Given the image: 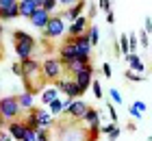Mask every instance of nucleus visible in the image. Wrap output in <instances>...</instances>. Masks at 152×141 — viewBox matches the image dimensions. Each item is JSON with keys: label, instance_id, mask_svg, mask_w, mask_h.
<instances>
[{"label": "nucleus", "instance_id": "25", "mask_svg": "<svg viewBox=\"0 0 152 141\" xmlns=\"http://www.w3.org/2000/svg\"><path fill=\"white\" fill-rule=\"evenodd\" d=\"M124 76H126V80H133V83H143V80H146V76H143V74H133L130 69Z\"/></svg>", "mask_w": 152, "mask_h": 141}, {"label": "nucleus", "instance_id": "8", "mask_svg": "<svg viewBox=\"0 0 152 141\" xmlns=\"http://www.w3.org/2000/svg\"><path fill=\"white\" fill-rule=\"evenodd\" d=\"M91 80H94V65H91V63H89V65H85L80 72L74 74V83L78 85V89L83 91V94L91 87Z\"/></svg>", "mask_w": 152, "mask_h": 141}, {"label": "nucleus", "instance_id": "21", "mask_svg": "<svg viewBox=\"0 0 152 141\" xmlns=\"http://www.w3.org/2000/svg\"><path fill=\"white\" fill-rule=\"evenodd\" d=\"M46 109H48V113H50V115L54 117V115H59V113H63V102H61L59 98H57V100H52Z\"/></svg>", "mask_w": 152, "mask_h": 141}, {"label": "nucleus", "instance_id": "26", "mask_svg": "<svg viewBox=\"0 0 152 141\" xmlns=\"http://www.w3.org/2000/svg\"><path fill=\"white\" fill-rule=\"evenodd\" d=\"M91 89H94V96L98 98V100H100L102 96H104V91H102V85H100V80H91Z\"/></svg>", "mask_w": 152, "mask_h": 141}, {"label": "nucleus", "instance_id": "33", "mask_svg": "<svg viewBox=\"0 0 152 141\" xmlns=\"http://www.w3.org/2000/svg\"><path fill=\"white\" fill-rule=\"evenodd\" d=\"M107 109H109V115H111V122L117 124V111H115V107H113V102H109Z\"/></svg>", "mask_w": 152, "mask_h": 141}, {"label": "nucleus", "instance_id": "12", "mask_svg": "<svg viewBox=\"0 0 152 141\" xmlns=\"http://www.w3.org/2000/svg\"><path fill=\"white\" fill-rule=\"evenodd\" d=\"M85 7H87V2H85V0H78V2H76L74 7H70V9H65V11H63V15H61V18H63L65 22H74V20L78 18V15H83Z\"/></svg>", "mask_w": 152, "mask_h": 141}, {"label": "nucleus", "instance_id": "29", "mask_svg": "<svg viewBox=\"0 0 152 141\" xmlns=\"http://www.w3.org/2000/svg\"><path fill=\"white\" fill-rule=\"evenodd\" d=\"M148 37H150V35H148V33H143V31H139V35H137V39H139V44H141L143 48H148V46H150V39H148Z\"/></svg>", "mask_w": 152, "mask_h": 141}, {"label": "nucleus", "instance_id": "7", "mask_svg": "<svg viewBox=\"0 0 152 141\" xmlns=\"http://www.w3.org/2000/svg\"><path fill=\"white\" fill-rule=\"evenodd\" d=\"M57 89L63 91L65 98H70V100H78V98H83V91L78 89V85L74 83V78H59L57 80Z\"/></svg>", "mask_w": 152, "mask_h": 141}, {"label": "nucleus", "instance_id": "20", "mask_svg": "<svg viewBox=\"0 0 152 141\" xmlns=\"http://www.w3.org/2000/svg\"><path fill=\"white\" fill-rule=\"evenodd\" d=\"M87 37H89V44H91V48L98 46V41H100V31H98V26H96V24H89Z\"/></svg>", "mask_w": 152, "mask_h": 141}, {"label": "nucleus", "instance_id": "46", "mask_svg": "<svg viewBox=\"0 0 152 141\" xmlns=\"http://www.w3.org/2000/svg\"><path fill=\"white\" fill-rule=\"evenodd\" d=\"M37 141H50V139H39V137H37Z\"/></svg>", "mask_w": 152, "mask_h": 141}, {"label": "nucleus", "instance_id": "34", "mask_svg": "<svg viewBox=\"0 0 152 141\" xmlns=\"http://www.w3.org/2000/svg\"><path fill=\"white\" fill-rule=\"evenodd\" d=\"M15 4H18V0H0V9H11Z\"/></svg>", "mask_w": 152, "mask_h": 141}, {"label": "nucleus", "instance_id": "11", "mask_svg": "<svg viewBox=\"0 0 152 141\" xmlns=\"http://www.w3.org/2000/svg\"><path fill=\"white\" fill-rule=\"evenodd\" d=\"M7 132H9V137L13 141H22L24 132H26V126H24L22 119H13V122L7 124Z\"/></svg>", "mask_w": 152, "mask_h": 141}, {"label": "nucleus", "instance_id": "36", "mask_svg": "<svg viewBox=\"0 0 152 141\" xmlns=\"http://www.w3.org/2000/svg\"><path fill=\"white\" fill-rule=\"evenodd\" d=\"M102 74H104L107 78H111V76H113V69H111V65H109V63H102Z\"/></svg>", "mask_w": 152, "mask_h": 141}, {"label": "nucleus", "instance_id": "5", "mask_svg": "<svg viewBox=\"0 0 152 141\" xmlns=\"http://www.w3.org/2000/svg\"><path fill=\"white\" fill-rule=\"evenodd\" d=\"M61 74H63V65H61V61L57 56H50V59H46L41 63V76H44L46 80H54L57 83L61 78Z\"/></svg>", "mask_w": 152, "mask_h": 141}, {"label": "nucleus", "instance_id": "30", "mask_svg": "<svg viewBox=\"0 0 152 141\" xmlns=\"http://www.w3.org/2000/svg\"><path fill=\"white\" fill-rule=\"evenodd\" d=\"M109 96H111V102H115V104H122V102H124V100H122V94H120L115 87L111 89V94H109Z\"/></svg>", "mask_w": 152, "mask_h": 141}, {"label": "nucleus", "instance_id": "19", "mask_svg": "<svg viewBox=\"0 0 152 141\" xmlns=\"http://www.w3.org/2000/svg\"><path fill=\"white\" fill-rule=\"evenodd\" d=\"M80 122H85L87 126H91V124H98V122H100V111H98V109H91V107H89V109H87V113L83 115V119H80Z\"/></svg>", "mask_w": 152, "mask_h": 141}, {"label": "nucleus", "instance_id": "17", "mask_svg": "<svg viewBox=\"0 0 152 141\" xmlns=\"http://www.w3.org/2000/svg\"><path fill=\"white\" fill-rule=\"evenodd\" d=\"M126 61H128V65H130V72L141 74L143 69H146V65H143V61H141V56H139V54H128V56H126Z\"/></svg>", "mask_w": 152, "mask_h": 141}, {"label": "nucleus", "instance_id": "31", "mask_svg": "<svg viewBox=\"0 0 152 141\" xmlns=\"http://www.w3.org/2000/svg\"><path fill=\"white\" fill-rule=\"evenodd\" d=\"M22 141H37V132H35V130H31V128H26Z\"/></svg>", "mask_w": 152, "mask_h": 141}, {"label": "nucleus", "instance_id": "38", "mask_svg": "<svg viewBox=\"0 0 152 141\" xmlns=\"http://www.w3.org/2000/svg\"><path fill=\"white\" fill-rule=\"evenodd\" d=\"M115 128V124L111 122V124H107V126H100V135H109V132H111Z\"/></svg>", "mask_w": 152, "mask_h": 141}, {"label": "nucleus", "instance_id": "42", "mask_svg": "<svg viewBox=\"0 0 152 141\" xmlns=\"http://www.w3.org/2000/svg\"><path fill=\"white\" fill-rule=\"evenodd\" d=\"M107 22H109V24H113V22H115V13H113V11H109V13H107Z\"/></svg>", "mask_w": 152, "mask_h": 141}, {"label": "nucleus", "instance_id": "39", "mask_svg": "<svg viewBox=\"0 0 152 141\" xmlns=\"http://www.w3.org/2000/svg\"><path fill=\"white\" fill-rule=\"evenodd\" d=\"M120 132H122V130H120V128H117V126H115V128H113V130H111V132H109V135H107V137H109V141H115L117 137H120Z\"/></svg>", "mask_w": 152, "mask_h": 141}, {"label": "nucleus", "instance_id": "35", "mask_svg": "<svg viewBox=\"0 0 152 141\" xmlns=\"http://www.w3.org/2000/svg\"><path fill=\"white\" fill-rule=\"evenodd\" d=\"M11 72L15 74V76H20V78L24 76V72H22V65H20V63H13V65H11Z\"/></svg>", "mask_w": 152, "mask_h": 141}, {"label": "nucleus", "instance_id": "9", "mask_svg": "<svg viewBox=\"0 0 152 141\" xmlns=\"http://www.w3.org/2000/svg\"><path fill=\"white\" fill-rule=\"evenodd\" d=\"M89 22H91V20H89L87 15H78L74 22L67 24V31H65L67 37H78V35H85L87 28H89Z\"/></svg>", "mask_w": 152, "mask_h": 141}, {"label": "nucleus", "instance_id": "16", "mask_svg": "<svg viewBox=\"0 0 152 141\" xmlns=\"http://www.w3.org/2000/svg\"><path fill=\"white\" fill-rule=\"evenodd\" d=\"M15 98H18V104H20V109H22V113L35 109V96H33L31 91H24V94H20Z\"/></svg>", "mask_w": 152, "mask_h": 141}, {"label": "nucleus", "instance_id": "37", "mask_svg": "<svg viewBox=\"0 0 152 141\" xmlns=\"http://www.w3.org/2000/svg\"><path fill=\"white\" fill-rule=\"evenodd\" d=\"M143 33H152V20H150V15L146 18V20H143Z\"/></svg>", "mask_w": 152, "mask_h": 141}, {"label": "nucleus", "instance_id": "40", "mask_svg": "<svg viewBox=\"0 0 152 141\" xmlns=\"http://www.w3.org/2000/svg\"><path fill=\"white\" fill-rule=\"evenodd\" d=\"M78 0H57V4H63V7H74Z\"/></svg>", "mask_w": 152, "mask_h": 141}, {"label": "nucleus", "instance_id": "32", "mask_svg": "<svg viewBox=\"0 0 152 141\" xmlns=\"http://www.w3.org/2000/svg\"><path fill=\"white\" fill-rule=\"evenodd\" d=\"M111 4H113V0H98V7H100V9L104 11V13L111 11Z\"/></svg>", "mask_w": 152, "mask_h": 141}, {"label": "nucleus", "instance_id": "15", "mask_svg": "<svg viewBox=\"0 0 152 141\" xmlns=\"http://www.w3.org/2000/svg\"><path fill=\"white\" fill-rule=\"evenodd\" d=\"M35 115H37V122H39V128H52L54 126V117L48 113V109H35Z\"/></svg>", "mask_w": 152, "mask_h": 141}, {"label": "nucleus", "instance_id": "18", "mask_svg": "<svg viewBox=\"0 0 152 141\" xmlns=\"http://www.w3.org/2000/svg\"><path fill=\"white\" fill-rule=\"evenodd\" d=\"M59 98V89L57 87H46L44 91H41V102H44V107H48L52 100H57Z\"/></svg>", "mask_w": 152, "mask_h": 141}, {"label": "nucleus", "instance_id": "23", "mask_svg": "<svg viewBox=\"0 0 152 141\" xmlns=\"http://www.w3.org/2000/svg\"><path fill=\"white\" fill-rule=\"evenodd\" d=\"M117 48H120V52L124 56L130 54V50H128V35H120V44H117Z\"/></svg>", "mask_w": 152, "mask_h": 141}, {"label": "nucleus", "instance_id": "44", "mask_svg": "<svg viewBox=\"0 0 152 141\" xmlns=\"http://www.w3.org/2000/svg\"><path fill=\"white\" fill-rule=\"evenodd\" d=\"M89 15H91V18L96 15V7H94V4H89Z\"/></svg>", "mask_w": 152, "mask_h": 141}, {"label": "nucleus", "instance_id": "6", "mask_svg": "<svg viewBox=\"0 0 152 141\" xmlns=\"http://www.w3.org/2000/svg\"><path fill=\"white\" fill-rule=\"evenodd\" d=\"M57 59L61 61V65H63V67L67 65V63H72V61L78 59V50H76L72 37H67V39L63 41V46L59 48V56H57Z\"/></svg>", "mask_w": 152, "mask_h": 141}, {"label": "nucleus", "instance_id": "4", "mask_svg": "<svg viewBox=\"0 0 152 141\" xmlns=\"http://www.w3.org/2000/svg\"><path fill=\"white\" fill-rule=\"evenodd\" d=\"M20 65H22V72H24L22 78L26 80V91H31V94H33V83L31 80L41 74V63L37 59H22V61H20Z\"/></svg>", "mask_w": 152, "mask_h": 141}, {"label": "nucleus", "instance_id": "41", "mask_svg": "<svg viewBox=\"0 0 152 141\" xmlns=\"http://www.w3.org/2000/svg\"><path fill=\"white\" fill-rule=\"evenodd\" d=\"M128 115L133 117V119H139V117H141V113H139V111H135L133 107H128Z\"/></svg>", "mask_w": 152, "mask_h": 141}, {"label": "nucleus", "instance_id": "45", "mask_svg": "<svg viewBox=\"0 0 152 141\" xmlns=\"http://www.w3.org/2000/svg\"><path fill=\"white\" fill-rule=\"evenodd\" d=\"M2 31H4V28H2V22H0V35H2Z\"/></svg>", "mask_w": 152, "mask_h": 141}, {"label": "nucleus", "instance_id": "22", "mask_svg": "<svg viewBox=\"0 0 152 141\" xmlns=\"http://www.w3.org/2000/svg\"><path fill=\"white\" fill-rule=\"evenodd\" d=\"M85 65H89V63H83L80 59H76V61H72V63H67V65H65L63 69H67L70 74H76V72H80V69L85 67Z\"/></svg>", "mask_w": 152, "mask_h": 141}, {"label": "nucleus", "instance_id": "14", "mask_svg": "<svg viewBox=\"0 0 152 141\" xmlns=\"http://www.w3.org/2000/svg\"><path fill=\"white\" fill-rule=\"evenodd\" d=\"M48 20H50V13L44 11V9H37V11L28 18V22H31L33 26H35V28H41V31H44L46 24H48Z\"/></svg>", "mask_w": 152, "mask_h": 141}, {"label": "nucleus", "instance_id": "1", "mask_svg": "<svg viewBox=\"0 0 152 141\" xmlns=\"http://www.w3.org/2000/svg\"><path fill=\"white\" fill-rule=\"evenodd\" d=\"M13 41H15V52L22 59H33L35 54V46H37V39L28 35L26 31H13Z\"/></svg>", "mask_w": 152, "mask_h": 141}, {"label": "nucleus", "instance_id": "2", "mask_svg": "<svg viewBox=\"0 0 152 141\" xmlns=\"http://www.w3.org/2000/svg\"><path fill=\"white\" fill-rule=\"evenodd\" d=\"M20 115H22V109H20L15 96H4V98H0V117H2L4 122L20 119Z\"/></svg>", "mask_w": 152, "mask_h": 141}, {"label": "nucleus", "instance_id": "43", "mask_svg": "<svg viewBox=\"0 0 152 141\" xmlns=\"http://www.w3.org/2000/svg\"><path fill=\"white\" fill-rule=\"evenodd\" d=\"M7 124H9V122H4V119L0 117V130H4V128H7Z\"/></svg>", "mask_w": 152, "mask_h": 141}, {"label": "nucleus", "instance_id": "47", "mask_svg": "<svg viewBox=\"0 0 152 141\" xmlns=\"http://www.w3.org/2000/svg\"><path fill=\"white\" fill-rule=\"evenodd\" d=\"M148 141H152V137H148Z\"/></svg>", "mask_w": 152, "mask_h": 141}, {"label": "nucleus", "instance_id": "28", "mask_svg": "<svg viewBox=\"0 0 152 141\" xmlns=\"http://www.w3.org/2000/svg\"><path fill=\"white\" fill-rule=\"evenodd\" d=\"M130 107H133L135 111H139V113H141V115H143V113H146V109H148V104H146V102H143V100H135L133 104H130Z\"/></svg>", "mask_w": 152, "mask_h": 141}, {"label": "nucleus", "instance_id": "27", "mask_svg": "<svg viewBox=\"0 0 152 141\" xmlns=\"http://www.w3.org/2000/svg\"><path fill=\"white\" fill-rule=\"evenodd\" d=\"M41 9H44V11H48V13H50V15H52V11L57 9V0H44V4H41Z\"/></svg>", "mask_w": 152, "mask_h": 141}, {"label": "nucleus", "instance_id": "13", "mask_svg": "<svg viewBox=\"0 0 152 141\" xmlns=\"http://www.w3.org/2000/svg\"><path fill=\"white\" fill-rule=\"evenodd\" d=\"M37 9H39V7L35 4V0H18V13H20V18L28 20Z\"/></svg>", "mask_w": 152, "mask_h": 141}, {"label": "nucleus", "instance_id": "3", "mask_svg": "<svg viewBox=\"0 0 152 141\" xmlns=\"http://www.w3.org/2000/svg\"><path fill=\"white\" fill-rule=\"evenodd\" d=\"M65 31H67V22L61 15H50V20H48V24H46V28L41 33H44V39L48 37V39H57V37H61V35H65Z\"/></svg>", "mask_w": 152, "mask_h": 141}, {"label": "nucleus", "instance_id": "24", "mask_svg": "<svg viewBox=\"0 0 152 141\" xmlns=\"http://www.w3.org/2000/svg\"><path fill=\"white\" fill-rule=\"evenodd\" d=\"M137 46H139V39H137V35H135V33H128V50H130V54H135Z\"/></svg>", "mask_w": 152, "mask_h": 141}, {"label": "nucleus", "instance_id": "10", "mask_svg": "<svg viewBox=\"0 0 152 141\" xmlns=\"http://www.w3.org/2000/svg\"><path fill=\"white\" fill-rule=\"evenodd\" d=\"M87 109H89V104H87V102H83L80 98H78V100H72V102H70V107H67L63 113H67V115H70L72 122H80L83 115L87 113Z\"/></svg>", "mask_w": 152, "mask_h": 141}, {"label": "nucleus", "instance_id": "48", "mask_svg": "<svg viewBox=\"0 0 152 141\" xmlns=\"http://www.w3.org/2000/svg\"><path fill=\"white\" fill-rule=\"evenodd\" d=\"M113 2H115V0H113Z\"/></svg>", "mask_w": 152, "mask_h": 141}]
</instances>
